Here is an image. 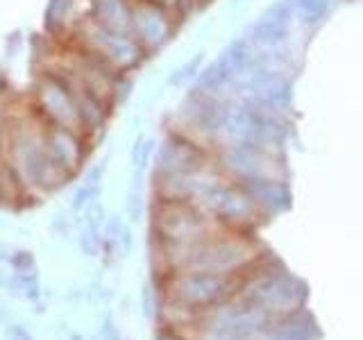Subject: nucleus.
Returning a JSON list of instances; mask_svg holds the SVG:
<instances>
[{
    "label": "nucleus",
    "instance_id": "9",
    "mask_svg": "<svg viewBox=\"0 0 363 340\" xmlns=\"http://www.w3.org/2000/svg\"><path fill=\"white\" fill-rule=\"evenodd\" d=\"M295 21L298 18H295L293 0H277L255 21L250 30V43L257 50H277L289 41Z\"/></svg>",
    "mask_w": 363,
    "mask_h": 340
},
{
    "label": "nucleus",
    "instance_id": "10",
    "mask_svg": "<svg viewBox=\"0 0 363 340\" xmlns=\"http://www.w3.org/2000/svg\"><path fill=\"white\" fill-rule=\"evenodd\" d=\"M266 340H320V329L306 311L277 317L266 332Z\"/></svg>",
    "mask_w": 363,
    "mask_h": 340
},
{
    "label": "nucleus",
    "instance_id": "6",
    "mask_svg": "<svg viewBox=\"0 0 363 340\" xmlns=\"http://www.w3.org/2000/svg\"><path fill=\"white\" fill-rule=\"evenodd\" d=\"M168 298L182 309L207 311L211 306L227 300V295L234 288L232 277L213 275L204 270H175L168 279Z\"/></svg>",
    "mask_w": 363,
    "mask_h": 340
},
{
    "label": "nucleus",
    "instance_id": "1",
    "mask_svg": "<svg viewBox=\"0 0 363 340\" xmlns=\"http://www.w3.org/2000/svg\"><path fill=\"white\" fill-rule=\"evenodd\" d=\"M225 227L204 213L198 204L186 200H159L155 207L152 234L166 256L184 254Z\"/></svg>",
    "mask_w": 363,
    "mask_h": 340
},
{
    "label": "nucleus",
    "instance_id": "2",
    "mask_svg": "<svg viewBox=\"0 0 363 340\" xmlns=\"http://www.w3.org/2000/svg\"><path fill=\"white\" fill-rule=\"evenodd\" d=\"M257 259L259 245L247 236V232L223 230L182 254L175 270H204L213 275L234 277L236 272L257 264Z\"/></svg>",
    "mask_w": 363,
    "mask_h": 340
},
{
    "label": "nucleus",
    "instance_id": "13",
    "mask_svg": "<svg viewBox=\"0 0 363 340\" xmlns=\"http://www.w3.org/2000/svg\"><path fill=\"white\" fill-rule=\"evenodd\" d=\"M157 340H182L179 336H175V334H162Z\"/></svg>",
    "mask_w": 363,
    "mask_h": 340
},
{
    "label": "nucleus",
    "instance_id": "7",
    "mask_svg": "<svg viewBox=\"0 0 363 340\" xmlns=\"http://www.w3.org/2000/svg\"><path fill=\"white\" fill-rule=\"evenodd\" d=\"M216 162L225 170V175L241 184L284 181L277 152L266 147H220L216 150Z\"/></svg>",
    "mask_w": 363,
    "mask_h": 340
},
{
    "label": "nucleus",
    "instance_id": "5",
    "mask_svg": "<svg viewBox=\"0 0 363 340\" xmlns=\"http://www.w3.org/2000/svg\"><path fill=\"white\" fill-rule=\"evenodd\" d=\"M270 324L272 317L266 311L241 298L223 300L220 304L211 306L202 320L207 336H225L238 340H255V336L266 334Z\"/></svg>",
    "mask_w": 363,
    "mask_h": 340
},
{
    "label": "nucleus",
    "instance_id": "3",
    "mask_svg": "<svg viewBox=\"0 0 363 340\" xmlns=\"http://www.w3.org/2000/svg\"><path fill=\"white\" fill-rule=\"evenodd\" d=\"M193 204H198L204 213L211 215L225 230L234 232L252 230L266 215L264 207L255 198V193L241 181L232 179L230 175H225L213 186H209Z\"/></svg>",
    "mask_w": 363,
    "mask_h": 340
},
{
    "label": "nucleus",
    "instance_id": "11",
    "mask_svg": "<svg viewBox=\"0 0 363 340\" xmlns=\"http://www.w3.org/2000/svg\"><path fill=\"white\" fill-rule=\"evenodd\" d=\"M332 3L334 0H293L295 18H298V23H302V26L313 28L318 23L325 21L329 9H332Z\"/></svg>",
    "mask_w": 363,
    "mask_h": 340
},
{
    "label": "nucleus",
    "instance_id": "4",
    "mask_svg": "<svg viewBox=\"0 0 363 340\" xmlns=\"http://www.w3.org/2000/svg\"><path fill=\"white\" fill-rule=\"evenodd\" d=\"M238 298L259 306L275 320L302 311L306 286L284 268H261L238 288Z\"/></svg>",
    "mask_w": 363,
    "mask_h": 340
},
{
    "label": "nucleus",
    "instance_id": "12",
    "mask_svg": "<svg viewBox=\"0 0 363 340\" xmlns=\"http://www.w3.org/2000/svg\"><path fill=\"white\" fill-rule=\"evenodd\" d=\"M11 334H14L16 338H21V340H32V336L23 327H14V329H11Z\"/></svg>",
    "mask_w": 363,
    "mask_h": 340
},
{
    "label": "nucleus",
    "instance_id": "8",
    "mask_svg": "<svg viewBox=\"0 0 363 340\" xmlns=\"http://www.w3.org/2000/svg\"><path fill=\"white\" fill-rule=\"evenodd\" d=\"M177 21L179 16L155 0H132V34L143 52H155L173 39Z\"/></svg>",
    "mask_w": 363,
    "mask_h": 340
}]
</instances>
